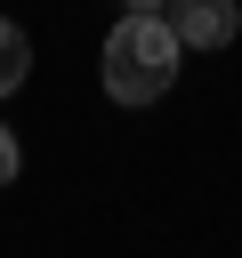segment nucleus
<instances>
[{"mask_svg":"<svg viewBox=\"0 0 242 258\" xmlns=\"http://www.w3.org/2000/svg\"><path fill=\"white\" fill-rule=\"evenodd\" d=\"M177 56H186V40H177L169 8H129V16L105 32V97H113V105H153V97H169Z\"/></svg>","mask_w":242,"mask_h":258,"instance_id":"f257e3e1","label":"nucleus"},{"mask_svg":"<svg viewBox=\"0 0 242 258\" xmlns=\"http://www.w3.org/2000/svg\"><path fill=\"white\" fill-rule=\"evenodd\" d=\"M169 24H177L186 48H226L242 32V8L234 0H169Z\"/></svg>","mask_w":242,"mask_h":258,"instance_id":"f03ea898","label":"nucleus"},{"mask_svg":"<svg viewBox=\"0 0 242 258\" xmlns=\"http://www.w3.org/2000/svg\"><path fill=\"white\" fill-rule=\"evenodd\" d=\"M24 73H32V40H24V24H8V16H0V97H16V89H24Z\"/></svg>","mask_w":242,"mask_h":258,"instance_id":"7ed1b4c3","label":"nucleus"},{"mask_svg":"<svg viewBox=\"0 0 242 258\" xmlns=\"http://www.w3.org/2000/svg\"><path fill=\"white\" fill-rule=\"evenodd\" d=\"M16 169H24V145H16V129L0 121V185H16Z\"/></svg>","mask_w":242,"mask_h":258,"instance_id":"20e7f679","label":"nucleus"},{"mask_svg":"<svg viewBox=\"0 0 242 258\" xmlns=\"http://www.w3.org/2000/svg\"><path fill=\"white\" fill-rule=\"evenodd\" d=\"M129 8H169V0H129Z\"/></svg>","mask_w":242,"mask_h":258,"instance_id":"39448f33","label":"nucleus"}]
</instances>
